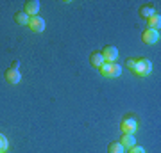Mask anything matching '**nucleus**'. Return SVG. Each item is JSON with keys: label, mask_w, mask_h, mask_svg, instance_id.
Returning a JSON list of instances; mask_svg holds the SVG:
<instances>
[{"label": "nucleus", "mask_w": 161, "mask_h": 153, "mask_svg": "<svg viewBox=\"0 0 161 153\" xmlns=\"http://www.w3.org/2000/svg\"><path fill=\"white\" fill-rule=\"evenodd\" d=\"M159 23H161V16L156 13L154 16L149 18V27L147 28H154V30H159Z\"/></svg>", "instance_id": "13"}, {"label": "nucleus", "mask_w": 161, "mask_h": 153, "mask_svg": "<svg viewBox=\"0 0 161 153\" xmlns=\"http://www.w3.org/2000/svg\"><path fill=\"white\" fill-rule=\"evenodd\" d=\"M0 153H2V151H0Z\"/></svg>", "instance_id": "19"}, {"label": "nucleus", "mask_w": 161, "mask_h": 153, "mask_svg": "<svg viewBox=\"0 0 161 153\" xmlns=\"http://www.w3.org/2000/svg\"><path fill=\"white\" fill-rule=\"evenodd\" d=\"M132 71L136 75H140V77H147V75L152 71V63H150L149 59H138Z\"/></svg>", "instance_id": "2"}, {"label": "nucleus", "mask_w": 161, "mask_h": 153, "mask_svg": "<svg viewBox=\"0 0 161 153\" xmlns=\"http://www.w3.org/2000/svg\"><path fill=\"white\" fill-rule=\"evenodd\" d=\"M102 57H104V61L106 63H115V59L118 57V48L113 45H108V46H104L102 48Z\"/></svg>", "instance_id": "4"}, {"label": "nucleus", "mask_w": 161, "mask_h": 153, "mask_svg": "<svg viewBox=\"0 0 161 153\" xmlns=\"http://www.w3.org/2000/svg\"><path fill=\"white\" fill-rule=\"evenodd\" d=\"M129 153H145V150L142 146H132L129 148Z\"/></svg>", "instance_id": "18"}, {"label": "nucleus", "mask_w": 161, "mask_h": 153, "mask_svg": "<svg viewBox=\"0 0 161 153\" xmlns=\"http://www.w3.org/2000/svg\"><path fill=\"white\" fill-rule=\"evenodd\" d=\"M136 61H138V59H134V57H127V61H125V66L129 69H134V66H136Z\"/></svg>", "instance_id": "17"}, {"label": "nucleus", "mask_w": 161, "mask_h": 153, "mask_svg": "<svg viewBox=\"0 0 161 153\" xmlns=\"http://www.w3.org/2000/svg\"><path fill=\"white\" fill-rule=\"evenodd\" d=\"M104 63H106V61H104V57H102L100 52H93L92 55H90V64H92L93 68H100Z\"/></svg>", "instance_id": "9"}, {"label": "nucleus", "mask_w": 161, "mask_h": 153, "mask_svg": "<svg viewBox=\"0 0 161 153\" xmlns=\"http://www.w3.org/2000/svg\"><path fill=\"white\" fill-rule=\"evenodd\" d=\"M120 144L125 148V150H129V148H132V146H136L134 134H124V135H122V139H120Z\"/></svg>", "instance_id": "8"}, {"label": "nucleus", "mask_w": 161, "mask_h": 153, "mask_svg": "<svg viewBox=\"0 0 161 153\" xmlns=\"http://www.w3.org/2000/svg\"><path fill=\"white\" fill-rule=\"evenodd\" d=\"M108 153H125V148L120 144V141H113L108 146Z\"/></svg>", "instance_id": "11"}, {"label": "nucleus", "mask_w": 161, "mask_h": 153, "mask_svg": "<svg viewBox=\"0 0 161 153\" xmlns=\"http://www.w3.org/2000/svg\"><path fill=\"white\" fill-rule=\"evenodd\" d=\"M40 11V2L38 0H27L25 6H23V13H27L29 16H38Z\"/></svg>", "instance_id": "6"}, {"label": "nucleus", "mask_w": 161, "mask_h": 153, "mask_svg": "<svg viewBox=\"0 0 161 153\" xmlns=\"http://www.w3.org/2000/svg\"><path fill=\"white\" fill-rule=\"evenodd\" d=\"M111 66H113V63H104L102 66H100V75L102 77H111Z\"/></svg>", "instance_id": "14"}, {"label": "nucleus", "mask_w": 161, "mask_h": 153, "mask_svg": "<svg viewBox=\"0 0 161 153\" xmlns=\"http://www.w3.org/2000/svg\"><path fill=\"white\" fill-rule=\"evenodd\" d=\"M29 27H31V30H34V32H43V30H45V20L41 16H31L29 18Z\"/></svg>", "instance_id": "5"}, {"label": "nucleus", "mask_w": 161, "mask_h": 153, "mask_svg": "<svg viewBox=\"0 0 161 153\" xmlns=\"http://www.w3.org/2000/svg\"><path fill=\"white\" fill-rule=\"evenodd\" d=\"M4 77H6V82H9V84H18V82L22 80V73H20L16 68H9Z\"/></svg>", "instance_id": "7"}, {"label": "nucleus", "mask_w": 161, "mask_h": 153, "mask_svg": "<svg viewBox=\"0 0 161 153\" xmlns=\"http://www.w3.org/2000/svg\"><path fill=\"white\" fill-rule=\"evenodd\" d=\"M156 14V7L154 6H142L140 7V16L142 18H147L149 20L150 16H154Z\"/></svg>", "instance_id": "10"}, {"label": "nucleus", "mask_w": 161, "mask_h": 153, "mask_svg": "<svg viewBox=\"0 0 161 153\" xmlns=\"http://www.w3.org/2000/svg\"><path fill=\"white\" fill-rule=\"evenodd\" d=\"M120 128L124 134H134V130L138 128V121H136V118L132 114H125L120 123Z\"/></svg>", "instance_id": "1"}, {"label": "nucleus", "mask_w": 161, "mask_h": 153, "mask_svg": "<svg viewBox=\"0 0 161 153\" xmlns=\"http://www.w3.org/2000/svg\"><path fill=\"white\" fill-rule=\"evenodd\" d=\"M142 39H143V43H147V45H154V43L159 41V30L145 28L143 32H142Z\"/></svg>", "instance_id": "3"}, {"label": "nucleus", "mask_w": 161, "mask_h": 153, "mask_svg": "<svg viewBox=\"0 0 161 153\" xmlns=\"http://www.w3.org/2000/svg\"><path fill=\"white\" fill-rule=\"evenodd\" d=\"M14 22L18 23V25H29V14L23 11H18L16 14H14Z\"/></svg>", "instance_id": "12"}, {"label": "nucleus", "mask_w": 161, "mask_h": 153, "mask_svg": "<svg viewBox=\"0 0 161 153\" xmlns=\"http://www.w3.org/2000/svg\"><path fill=\"white\" fill-rule=\"evenodd\" d=\"M120 75H122V66L113 63V66H111V77H120Z\"/></svg>", "instance_id": "16"}, {"label": "nucleus", "mask_w": 161, "mask_h": 153, "mask_svg": "<svg viewBox=\"0 0 161 153\" xmlns=\"http://www.w3.org/2000/svg\"><path fill=\"white\" fill-rule=\"evenodd\" d=\"M9 148V142H7V139H6V135L4 134H0V151L4 153Z\"/></svg>", "instance_id": "15"}]
</instances>
